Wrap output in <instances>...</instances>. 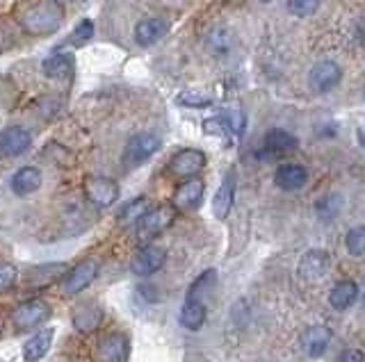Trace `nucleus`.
<instances>
[{
    "label": "nucleus",
    "instance_id": "f257e3e1",
    "mask_svg": "<svg viewBox=\"0 0 365 362\" xmlns=\"http://www.w3.org/2000/svg\"><path fill=\"white\" fill-rule=\"evenodd\" d=\"M62 21H64L62 5L55 3V0H41V3L26 9V14L21 18V26L28 35L43 37L60 28Z\"/></svg>",
    "mask_w": 365,
    "mask_h": 362
},
{
    "label": "nucleus",
    "instance_id": "f03ea898",
    "mask_svg": "<svg viewBox=\"0 0 365 362\" xmlns=\"http://www.w3.org/2000/svg\"><path fill=\"white\" fill-rule=\"evenodd\" d=\"M160 146H163V139H160L155 132H137V134H133V137L125 142L123 164L128 169L144 164L148 157H153L160 151Z\"/></svg>",
    "mask_w": 365,
    "mask_h": 362
},
{
    "label": "nucleus",
    "instance_id": "7ed1b4c3",
    "mask_svg": "<svg viewBox=\"0 0 365 362\" xmlns=\"http://www.w3.org/2000/svg\"><path fill=\"white\" fill-rule=\"evenodd\" d=\"M340 80H342V69L334 60H319L308 71V89L319 96L334 92L340 85Z\"/></svg>",
    "mask_w": 365,
    "mask_h": 362
},
{
    "label": "nucleus",
    "instance_id": "20e7f679",
    "mask_svg": "<svg viewBox=\"0 0 365 362\" xmlns=\"http://www.w3.org/2000/svg\"><path fill=\"white\" fill-rule=\"evenodd\" d=\"M176 219V208L174 206H160L153 210H146L142 219L137 221V237L140 240H153L163 230H167Z\"/></svg>",
    "mask_w": 365,
    "mask_h": 362
},
{
    "label": "nucleus",
    "instance_id": "39448f33",
    "mask_svg": "<svg viewBox=\"0 0 365 362\" xmlns=\"http://www.w3.org/2000/svg\"><path fill=\"white\" fill-rule=\"evenodd\" d=\"M85 196L96 208H110L119 198V185L106 176H89L85 180Z\"/></svg>",
    "mask_w": 365,
    "mask_h": 362
},
{
    "label": "nucleus",
    "instance_id": "423d86ee",
    "mask_svg": "<svg viewBox=\"0 0 365 362\" xmlns=\"http://www.w3.org/2000/svg\"><path fill=\"white\" fill-rule=\"evenodd\" d=\"M51 316L48 303L43 301H26L21 303L19 308L11 312V321L19 328V331H32V328L41 326L46 319Z\"/></svg>",
    "mask_w": 365,
    "mask_h": 362
},
{
    "label": "nucleus",
    "instance_id": "0eeeda50",
    "mask_svg": "<svg viewBox=\"0 0 365 362\" xmlns=\"http://www.w3.org/2000/svg\"><path fill=\"white\" fill-rule=\"evenodd\" d=\"M165 262H167V251H165V248L158 246V244H148V246H144L142 251L133 257L130 267H133L135 276L148 278V276L158 274V271L165 267Z\"/></svg>",
    "mask_w": 365,
    "mask_h": 362
},
{
    "label": "nucleus",
    "instance_id": "6e6552de",
    "mask_svg": "<svg viewBox=\"0 0 365 362\" xmlns=\"http://www.w3.org/2000/svg\"><path fill=\"white\" fill-rule=\"evenodd\" d=\"M96 276H98V262L96 260H85V262L76 265L71 271H68L62 289H64V294H68V297H76V294L85 292L91 282H94Z\"/></svg>",
    "mask_w": 365,
    "mask_h": 362
},
{
    "label": "nucleus",
    "instance_id": "1a4fd4ad",
    "mask_svg": "<svg viewBox=\"0 0 365 362\" xmlns=\"http://www.w3.org/2000/svg\"><path fill=\"white\" fill-rule=\"evenodd\" d=\"M32 144V134L23 126H9L0 132V153L5 157H19L23 155Z\"/></svg>",
    "mask_w": 365,
    "mask_h": 362
},
{
    "label": "nucleus",
    "instance_id": "9d476101",
    "mask_svg": "<svg viewBox=\"0 0 365 362\" xmlns=\"http://www.w3.org/2000/svg\"><path fill=\"white\" fill-rule=\"evenodd\" d=\"M329 267H331L329 253L322 251V248H311V251L304 253V257L299 260V276L306 282H315L327 276Z\"/></svg>",
    "mask_w": 365,
    "mask_h": 362
},
{
    "label": "nucleus",
    "instance_id": "9b49d317",
    "mask_svg": "<svg viewBox=\"0 0 365 362\" xmlns=\"http://www.w3.org/2000/svg\"><path fill=\"white\" fill-rule=\"evenodd\" d=\"M205 166V155L197 149H185L176 153L169 162V171L180 178H194Z\"/></svg>",
    "mask_w": 365,
    "mask_h": 362
},
{
    "label": "nucleus",
    "instance_id": "f8f14e48",
    "mask_svg": "<svg viewBox=\"0 0 365 362\" xmlns=\"http://www.w3.org/2000/svg\"><path fill=\"white\" fill-rule=\"evenodd\" d=\"M101 362H128L130 358V342L123 333H112L98 346Z\"/></svg>",
    "mask_w": 365,
    "mask_h": 362
},
{
    "label": "nucleus",
    "instance_id": "ddd939ff",
    "mask_svg": "<svg viewBox=\"0 0 365 362\" xmlns=\"http://www.w3.org/2000/svg\"><path fill=\"white\" fill-rule=\"evenodd\" d=\"M203 191H205L203 180H199V178H187L185 183H182L176 189V194H174V208L176 210H182V212H190L194 208H199V203L203 198Z\"/></svg>",
    "mask_w": 365,
    "mask_h": 362
},
{
    "label": "nucleus",
    "instance_id": "4468645a",
    "mask_svg": "<svg viewBox=\"0 0 365 362\" xmlns=\"http://www.w3.org/2000/svg\"><path fill=\"white\" fill-rule=\"evenodd\" d=\"M274 183H277V187H281L283 191H297V189L306 187L308 171L302 164H294V162L281 164L277 169V174H274Z\"/></svg>",
    "mask_w": 365,
    "mask_h": 362
},
{
    "label": "nucleus",
    "instance_id": "2eb2a0df",
    "mask_svg": "<svg viewBox=\"0 0 365 362\" xmlns=\"http://www.w3.org/2000/svg\"><path fill=\"white\" fill-rule=\"evenodd\" d=\"M235 185H237L235 174L228 171L224 176V180H222L220 189H217L215 198H212V214H215L217 219H226L228 212H231L233 201H235Z\"/></svg>",
    "mask_w": 365,
    "mask_h": 362
},
{
    "label": "nucleus",
    "instance_id": "dca6fc26",
    "mask_svg": "<svg viewBox=\"0 0 365 362\" xmlns=\"http://www.w3.org/2000/svg\"><path fill=\"white\" fill-rule=\"evenodd\" d=\"M167 21L163 18H144L140 21V23L135 26V32H133V37L135 41L140 43V46H153L155 41H160L165 35H167Z\"/></svg>",
    "mask_w": 365,
    "mask_h": 362
},
{
    "label": "nucleus",
    "instance_id": "f3484780",
    "mask_svg": "<svg viewBox=\"0 0 365 362\" xmlns=\"http://www.w3.org/2000/svg\"><path fill=\"white\" fill-rule=\"evenodd\" d=\"M41 187V171L37 166H21L11 176V191L16 196H30Z\"/></svg>",
    "mask_w": 365,
    "mask_h": 362
},
{
    "label": "nucleus",
    "instance_id": "a211bd4d",
    "mask_svg": "<svg viewBox=\"0 0 365 362\" xmlns=\"http://www.w3.org/2000/svg\"><path fill=\"white\" fill-rule=\"evenodd\" d=\"M302 344L308 358H322L331 344V331L324 326H313L308 328L302 337Z\"/></svg>",
    "mask_w": 365,
    "mask_h": 362
},
{
    "label": "nucleus",
    "instance_id": "6ab92c4d",
    "mask_svg": "<svg viewBox=\"0 0 365 362\" xmlns=\"http://www.w3.org/2000/svg\"><path fill=\"white\" fill-rule=\"evenodd\" d=\"M41 71L51 80H68L73 75V58L68 53H55L43 60Z\"/></svg>",
    "mask_w": 365,
    "mask_h": 362
},
{
    "label": "nucleus",
    "instance_id": "aec40b11",
    "mask_svg": "<svg viewBox=\"0 0 365 362\" xmlns=\"http://www.w3.org/2000/svg\"><path fill=\"white\" fill-rule=\"evenodd\" d=\"M53 337H55V331L53 328H43V331L34 333L26 344H23V358L28 362H37L41 360L46 353L51 351V344H53Z\"/></svg>",
    "mask_w": 365,
    "mask_h": 362
},
{
    "label": "nucleus",
    "instance_id": "412c9836",
    "mask_svg": "<svg viewBox=\"0 0 365 362\" xmlns=\"http://www.w3.org/2000/svg\"><path fill=\"white\" fill-rule=\"evenodd\" d=\"M103 321V310L98 308L96 303H87V305H80L73 312V326L78 333H94L96 328Z\"/></svg>",
    "mask_w": 365,
    "mask_h": 362
},
{
    "label": "nucleus",
    "instance_id": "4be33fe9",
    "mask_svg": "<svg viewBox=\"0 0 365 362\" xmlns=\"http://www.w3.org/2000/svg\"><path fill=\"white\" fill-rule=\"evenodd\" d=\"M356 299H359V285L354 280H340L338 285L331 289V294H329L331 308L340 310V312L351 308V305L356 303Z\"/></svg>",
    "mask_w": 365,
    "mask_h": 362
},
{
    "label": "nucleus",
    "instance_id": "5701e85b",
    "mask_svg": "<svg viewBox=\"0 0 365 362\" xmlns=\"http://www.w3.org/2000/svg\"><path fill=\"white\" fill-rule=\"evenodd\" d=\"M297 146H299V142H297L294 134L288 132V130H283V128H272L265 134V149L269 153H274V155L292 153Z\"/></svg>",
    "mask_w": 365,
    "mask_h": 362
},
{
    "label": "nucleus",
    "instance_id": "b1692460",
    "mask_svg": "<svg viewBox=\"0 0 365 362\" xmlns=\"http://www.w3.org/2000/svg\"><path fill=\"white\" fill-rule=\"evenodd\" d=\"M178 321L185 331H199L205 321V305L199 301H185V305L180 308Z\"/></svg>",
    "mask_w": 365,
    "mask_h": 362
},
{
    "label": "nucleus",
    "instance_id": "393cba45",
    "mask_svg": "<svg viewBox=\"0 0 365 362\" xmlns=\"http://www.w3.org/2000/svg\"><path fill=\"white\" fill-rule=\"evenodd\" d=\"M233 41L235 39L228 28H215L210 30L208 39H205V46H208V50L217 55V58H226V55L233 50Z\"/></svg>",
    "mask_w": 365,
    "mask_h": 362
},
{
    "label": "nucleus",
    "instance_id": "a878e982",
    "mask_svg": "<svg viewBox=\"0 0 365 362\" xmlns=\"http://www.w3.org/2000/svg\"><path fill=\"white\" fill-rule=\"evenodd\" d=\"M64 271H66V265H62V262L41 265V267L30 271L28 282H30L32 287H43V285H48V282H53V280H60L64 276Z\"/></svg>",
    "mask_w": 365,
    "mask_h": 362
},
{
    "label": "nucleus",
    "instance_id": "bb28decb",
    "mask_svg": "<svg viewBox=\"0 0 365 362\" xmlns=\"http://www.w3.org/2000/svg\"><path fill=\"white\" fill-rule=\"evenodd\" d=\"M342 196L340 194H324L322 198H317L315 203V214L322 221H331V219H336L340 210H342Z\"/></svg>",
    "mask_w": 365,
    "mask_h": 362
},
{
    "label": "nucleus",
    "instance_id": "cd10ccee",
    "mask_svg": "<svg viewBox=\"0 0 365 362\" xmlns=\"http://www.w3.org/2000/svg\"><path fill=\"white\" fill-rule=\"evenodd\" d=\"M215 280H217V274H215L212 269L203 271V274L190 285V289H187V299H185V301H199V303H203L205 294L210 292V287L215 285Z\"/></svg>",
    "mask_w": 365,
    "mask_h": 362
},
{
    "label": "nucleus",
    "instance_id": "c85d7f7f",
    "mask_svg": "<svg viewBox=\"0 0 365 362\" xmlns=\"http://www.w3.org/2000/svg\"><path fill=\"white\" fill-rule=\"evenodd\" d=\"M345 246H347V253L354 257L365 255V225H356V228H351L347 233Z\"/></svg>",
    "mask_w": 365,
    "mask_h": 362
},
{
    "label": "nucleus",
    "instance_id": "c756f323",
    "mask_svg": "<svg viewBox=\"0 0 365 362\" xmlns=\"http://www.w3.org/2000/svg\"><path fill=\"white\" fill-rule=\"evenodd\" d=\"M146 198H135V201H130L128 206H125L123 210H121V214H119V223H123V225H130V223H137L142 219V214L146 212Z\"/></svg>",
    "mask_w": 365,
    "mask_h": 362
},
{
    "label": "nucleus",
    "instance_id": "7c9ffc66",
    "mask_svg": "<svg viewBox=\"0 0 365 362\" xmlns=\"http://www.w3.org/2000/svg\"><path fill=\"white\" fill-rule=\"evenodd\" d=\"M319 5H322V0H288V12L292 16H299V18H306V16H313Z\"/></svg>",
    "mask_w": 365,
    "mask_h": 362
},
{
    "label": "nucleus",
    "instance_id": "2f4dec72",
    "mask_svg": "<svg viewBox=\"0 0 365 362\" xmlns=\"http://www.w3.org/2000/svg\"><path fill=\"white\" fill-rule=\"evenodd\" d=\"M91 37H94V23H91L89 18L80 21V23L73 28V32L68 35V43H73V46H83V43H87Z\"/></svg>",
    "mask_w": 365,
    "mask_h": 362
},
{
    "label": "nucleus",
    "instance_id": "473e14b6",
    "mask_svg": "<svg viewBox=\"0 0 365 362\" xmlns=\"http://www.w3.org/2000/svg\"><path fill=\"white\" fill-rule=\"evenodd\" d=\"M224 123H226V128L228 132H233V134H242L245 132V126H247V119L242 112H237V110H231V112H226V115L222 117Z\"/></svg>",
    "mask_w": 365,
    "mask_h": 362
},
{
    "label": "nucleus",
    "instance_id": "72a5a7b5",
    "mask_svg": "<svg viewBox=\"0 0 365 362\" xmlns=\"http://www.w3.org/2000/svg\"><path fill=\"white\" fill-rule=\"evenodd\" d=\"M178 103L185 107H208L210 105V96L199 94V92H182L178 96Z\"/></svg>",
    "mask_w": 365,
    "mask_h": 362
},
{
    "label": "nucleus",
    "instance_id": "f704fd0d",
    "mask_svg": "<svg viewBox=\"0 0 365 362\" xmlns=\"http://www.w3.org/2000/svg\"><path fill=\"white\" fill-rule=\"evenodd\" d=\"M16 267L11 265H0V294L9 292L11 287L16 285Z\"/></svg>",
    "mask_w": 365,
    "mask_h": 362
},
{
    "label": "nucleus",
    "instance_id": "c9c22d12",
    "mask_svg": "<svg viewBox=\"0 0 365 362\" xmlns=\"http://www.w3.org/2000/svg\"><path fill=\"white\" fill-rule=\"evenodd\" d=\"M203 128H205V132H208V134H224V132H228V128H226V123H224L222 117L208 119V121L203 123Z\"/></svg>",
    "mask_w": 365,
    "mask_h": 362
},
{
    "label": "nucleus",
    "instance_id": "e433bc0d",
    "mask_svg": "<svg viewBox=\"0 0 365 362\" xmlns=\"http://www.w3.org/2000/svg\"><path fill=\"white\" fill-rule=\"evenodd\" d=\"M338 362H365V356L359 348H345V351H340Z\"/></svg>",
    "mask_w": 365,
    "mask_h": 362
},
{
    "label": "nucleus",
    "instance_id": "4c0bfd02",
    "mask_svg": "<svg viewBox=\"0 0 365 362\" xmlns=\"http://www.w3.org/2000/svg\"><path fill=\"white\" fill-rule=\"evenodd\" d=\"M361 37L365 39V21H363V23H361Z\"/></svg>",
    "mask_w": 365,
    "mask_h": 362
},
{
    "label": "nucleus",
    "instance_id": "58836bf2",
    "mask_svg": "<svg viewBox=\"0 0 365 362\" xmlns=\"http://www.w3.org/2000/svg\"><path fill=\"white\" fill-rule=\"evenodd\" d=\"M0 333H3V321H0Z\"/></svg>",
    "mask_w": 365,
    "mask_h": 362
},
{
    "label": "nucleus",
    "instance_id": "ea45409f",
    "mask_svg": "<svg viewBox=\"0 0 365 362\" xmlns=\"http://www.w3.org/2000/svg\"><path fill=\"white\" fill-rule=\"evenodd\" d=\"M260 3H269V0H260Z\"/></svg>",
    "mask_w": 365,
    "mask_h": 362
}]
</instances>
